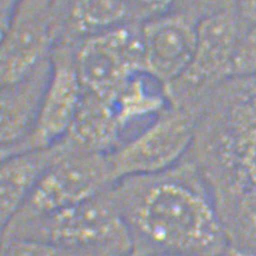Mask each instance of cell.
I'll return each mask as SVG.
<instances>
[{
    "label": "cell",
    "mask_w": 256,
    "mask_h": 256,
    "mask_svg": "<svg viewBox=\"0 0 256 256\" xmlns=\"http://www.w3.org/2000/svg\"><path fill=\"white\" fill-rule=\"evenodd\" d=\"M198 22L194 16L174 10L144 21L145 72L165 86L182 76L194 57Z\"/></svg>",
    "instance_id": "30bf717a"
},
{
    "label": "cell",
    "mask_w": 256,
    "mask_h": 256,
    "mask_svg": "<svg viewBox=\"0 0 256 256\" xmlns=\"http://www.w3.org/2000/svg\"><path fill=\"white\" fill-rule=\"evenodd\" d=\"M236 6V0H175L172 10L181 11L201 19Z\"/></svg>",
    "instance_id": "ac0fdd59"
},
{
    "label": "cell",
    "mask_w": 256,
    "mask_h": 256,
    "mask_svg": "<svg viewBox=\"0 0 256 256\" xmlns=\"http://www.w3.org/2000/svg\"><path fill=\"white\" fill-rule=\"evenodd\" d=\"M219 256H256V254L246 250L228 246Z\"/></svg>",
    "instance_id": "44dd1931"
},
{
    "label": "cell",
    "mask_w": 256,
    "mask_h": 256,
    "mask_svg": "<svg viewBox=\"0 0 256 256\" xmlns=\"http://www.w3.org/2000/svg\"><path fill=\"white\" fill-rule=\"evenodd\" d=\"M247 26L236 6L200 19L192 62L165 86L170 105L200 115L209 96L231 77L232 60Z\"/></svg>",
    "instance_id": "5b68a950"
},
{
    "label": "cell",
    "mask_w": 256,
    "mask_h": 256,
    "mask_svg": "<svg viewBox=\"0 0 256 256\" xmlns=\"http://www.w3.org/2000/svg\"><path fill=\"white\" fill-rule=\"evenodd\" d=\"M72 147L94 153L110 154L124 142V132L108 98L82 94L66 136Z\"/></svg>",
    "instance_id": "4fadbf2b"
},
{
    "label": "cell",
    "mask_w": 256,
    "mask_h": 256,
    "mask_svg": "<svg viewBox=\"0 0 256 256\" xmlns=\"http://www.w3.org/2000/svg\"><path fill=\"white\" fill-rule=\"evenodd\" d=\"M56 160L24 206L1 228L6 236L52 214L81 204L116 182L109 154L72 147L64 138Z\"/></svg>",
    "instance_id": "3957f363"
},
{
    "label": "cell",
    "mask_w": 256,
    "mask_h": 256,
    "mask_svg": "<svg viewBox=\"0 0 256 256\" xmlns=\"http://www.w3.org/2000/svg\"><path fill=\"white\" fill-rule=\"evenodd\" d=\"M110 193L134 252L219 256L229 246L213 193L186 156L166 170L119 180Z\"/></svg>",
    "instance_id": "6da1fadb"
},
{
    "label": "cell",
    "mask_w": 256,
    "mask_h": 256,
    "mask_svg": "<svg viewBox=\"0 0 256 256\" xmlns=\"http://www.w3.org/2000/svg\"><path fill=\"white\" fill-rule=\"evenodd\" d=\"M67 3L66 13L62 16L64 39L77 41L92 34L138 22L127 0H70Z\"/></svg>",
    "instance_id": "5bb4252c"
},
{
    "label": "cell",
    "mask_w": 256,
    "mask_h": 256,
    "mask_svg": "<svg viewBox=\"0 0 256 256\" xmlns=\"http://www.w3.org/2000/svg\"><path fill=\"white\" fill-rule=\"evenodd\" d=\"M142 24H122L76 41V70L84 92L112 99L133 76L145 72Z\"/></svg>",
    "instance_id": "52a82bcc"
},
{
    "label": "cell",
    "mask_w": 256,
    "mask_h": 256,
    "mask_svg": "<svg viewBox=\"0 0 256 256\" xmlns=\"http://www.w3.org/2000/svg\"><path fill=\"white\" fill-rule=\"evenodd\" d=\"M232 214L242 231L256 236V188L244 190L229 198Z\"/></svg>",
    "instance_id": "e0dca14e"
},
{
    "label": "cell",
    "mask_w": 256,
    "mask_h": 256,
    "mask_svg": "<svg viewBox=\"0 0 256 256\" xmlns=\"http://www.w3.org/2000/svg\"><path fill=\"white\" fill-rule=\"evenodd\" d=\"M236 8L248 24H256V0H236Z\"/></svg>",
    "instance_id": "ffe728a7"
},
{
    "label": "cell",
    "mask_w": 256,
    "mask_h": 256,
    "mask_svg": "<svg viewBox=\"0 0 256 256\" xmlns=\"http://www.w3.org/2000/svg\"><path fill=\"white\" fill-rule=\"evenodd\" d=\"M128 256H135V254H134V252H132V254H128Z\"/></svg>",
    "instance_id": "603a6c76"
},
{
    "label": "cell",
    "mask_w": 256,
    "mask_h": 256,
    "mask_svg": "<svg viewBox=\"0 0 256 256\" xmlns=\"http://www.w3.org/2000/svg\"><path fill=\"white\" fill-rule=\"evenodd\" d=\"M57 0H18L1 29V86L18 81L50 57L64 38Z\"/></svg>",
    "instance_id": "ba28073f"
},
{
    "label": "cell",
    "mask_w": 256,
    "mask_h": 256,
    "mask_svg": "<svg viewBox=\"0 0 256 256\" xmlns=\"http://www.w3.org/2000/svg\"><path fill=\"white\" fill-rule=\"evenodd\" d=\"M60 142L50 147L19 152L1 158V228L33 193L60 152Z\"/></svg>",
    "instance_id": "7c38bea8"
},
{
    "label": "cell",
    "mask_w": 256,
    "mask_h": 256,
    "mask_svg": "<svg viewBox=\"0 0 256 256\" xmlns=\"http://www.w3.org/2000/svg\"><path fill=\"white\" fill-rule=\"evenodd\" d=\"M138 22L164 14L173 8L175 0H127Z\"/></svg>",
    "instance_id": "d6986e66"
},
{
    "label": "cell",
    "mask_w": 256,
    "mask_h": 256,
    "mask_svg": "<svg viewBox=\"0 0 256 256\" xmlns=\"http://www.w3.org/2000/svg\"><path fill=\"white\" fill-rule=\"evenodd\" d=\"M76 44L64 39L52 48L50 78L34 127L22 142L1 150V158L50 147L66 136L84 94L76 70Z\"/></svg>",
    "instance_id": "9c48e42d"
},
{
    "label": "cell",
    "mask_w": 256,
    "mask_h": 256,
    "mask_svg": "<svg viewBox=\"0 0 256 256\" xmlns=\"http://www.w3.org/2000/svg\"><path fill=\"white\" fill-rule=\"evenodd\" d=\"M110 188L1 239H38L87 256H128L133 252L132 238L114 202Z\"/></svg>",
    "instance_id": "277c9868"
},
{
    "label": "cell",
    "mask_w": 256,
    "mask_h": 256,
    "mask_svg": "<svg viewBox=\"0 0 256 256\" xmlns=\"http://www.w3.org/2000/svg\"><path fill=\"white\" fill-rule=\"evenodd\" d=\"M51 72L50 57L18 81L1 86V150L22 142L32 132Z\"/></svg>",
    "instance_id": "8fae6325"
},
{
    "label": "cell",
    "mask_w": 256,
    "mask_h": 256,
    "mask_svg": "<svg viewBox=\"0 0 256 256\" xmlns=\"http://www.w3.org/2000/svg\"><path fill=\"white\" fill-rule=\"evenodd\" d=\"M194 145L201 160L228 185L256 188V76L231 77L214 90Z\"/></svg>",
    "instance_id": "7a4b0ae2"
},
{
    "label": "cell",
    "mask_w": 256,
    "mask_h": 256,
    "mask_svg": "<svg viewBox=\"0 0 256 256\" xmlns=\"http://www.w3.org/2000/svg\"><path fill=\"white\" fill-rule=\"evenodd\" d=\"M136 256H188V254H175V252H134Z\"/></svg>",
    "instance_id": "7402d4cb"
},
{
    "label": "cell",
    "mask_w": 256,
    "mask_h": 256,
    "mask_svg": "<svg viewBox=\"0 0 256 256\" xmlns=\"http://www.w3.org/2000/svg\"><path fill=\"white\" fill-rule=\"evenodd\" d=\"M252 76H256V24H248L231 67V77Z\"/></svg>",
    "instance_id": "2e32d148"
},
{
    "label": "cell",
    "mask_w": 256,
    "mask_h": 256,
    "mask_svg": "<svg viewBox=\"0 0 256 256\" xmlns=\"http://www.w3.org/2000/svg\"><path fill=\"white\" fill-rule=\"evenodd\" d=\"M200 116L170 105L152 122L109 154L115 180L166 170L183 160Z\"/></svg>",
    "instance_id": "8992f818"
},
{
    "label": "cell",
    "mask_w": 256,
    "mask_h": 256,
    "mask_svg": "<svg viewBox=\"0 0 256 256\" xmlns=\"http://www.w3.org/2000/svg\"><path fill=\"white\" fill-rule=\"evenodd\" d=\"M1 256H87L54 242L30 238L1 239Z\"/></svg>",
    "instance_id": "9a60e30c"
}]
</instances>
